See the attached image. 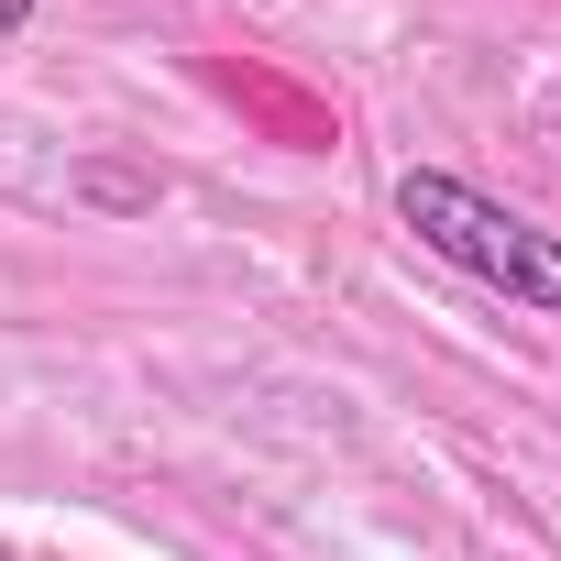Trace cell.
I'll return each instance as SVG.
<instances>
[{
  "label": "cell",
  "mask_w": 561,
  "mask_h": 561,
  "mask_svg": "<svg viewBox=\"0 0 561 561\" xmlns=\"http://www.w3.org/2000/svg\"><path fill=\"white\" fill-rule=\"evenodd\" d=\"M23 12H34V0H0V34H12V23H23Z\"/></svg>",
  "instance_id": "7a4b0ae2"
},
{
  "label": "cell",
  "mask_w": 561,
  "mask_h": 561,
  "mask_svg": "<svg viewBox=\"0 0 561 561\" xmlns=\"http://www.w3.org/2000/svg\"><path fill=\"white\" fill-rule=\"evenodd\" d=\"M397 220L430 242V253H451L462 275H484V287H506V298H528V309H561V242L550 231H528L517 209H495V198H473L462 176H408L397 187Z\"/></svg>",
  "instance_id": "6da1fadb"
}]
</instances>
